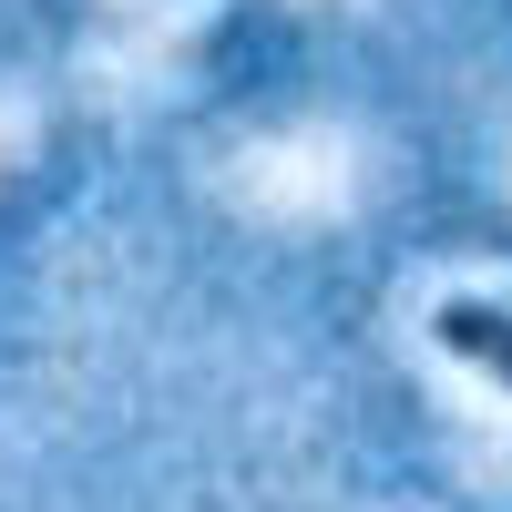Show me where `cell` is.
Wrapping results in <instances>:
<instances>
[{
	"instance_id": "1",
	"label": "cell",
	"mask_w": 512,
	"mask_h": 512,
	"mask_svg": "<svg viewBox=\"0 0 512 512\" xmlns=\"http://www.w3.org/2000/svg\"><path fill=\"white\" fill-rule=\"evenodd\" d=\"M441 338H451L472 369H492L502 390H512V318H502V308H482V297H451V308H441Z\"/></svg>"
}]
</instances>
